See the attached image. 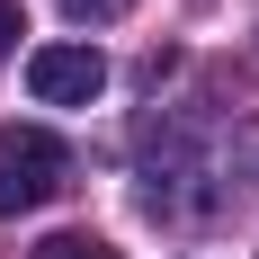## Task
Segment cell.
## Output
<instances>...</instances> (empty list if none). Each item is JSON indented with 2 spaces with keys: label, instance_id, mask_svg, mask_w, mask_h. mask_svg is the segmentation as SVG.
<instances>
[{
  "label": "cell",
  "instance_id": "7a4b0ae2",
  "mask_svg": "<svg viewBox=\"0 0 259 259\" xmlns=\"http://www.w3.org/2000/svg\"><path fill=\"white\" fill-rule=\"evenodd\" d=\"M27 90L45 107H90L107 90V63H99V45H36L27 54Z\"/></svg>",
  "mask_w": 259,
  "mask_h": 259
},
{
  "label": "cell",
  "instance_id": "277c9868",
  "mask_svg": "<svg viewBox=\"0 0 259 259\" xmlns=\"http://www.w3.org/2000/svg\"><path fill=\"white\" fill-rule=\"evenodd\" d=\"M54 9H63L72 27H116V18L134 9V0H54Z\"/></svg>",
  "mask_w": 259,
  "mask_h": 259
},
{
  "label": "cell",
  "instance_id": "5b68a950",
  "mask_svg": "<svg viewBox=\"0 0 259 259\" xmlns=\"http://www.w3.org/2000/svg\"><path fill=\"white\" fill-rule=\"evenodd\" d=\"M18 45V0H0V54Z\"/></svg>",
  "mask_w": 259,
  "mask_h": 259
},
{
  "label": "cell",
  "instance_id": "3957f363",
  "mask_svg": "<svg viewBox=\"0 0 259 259\" xmlns=\"http://www.w3.org/2000/svg\"><path fill=\"white\" fill-rule=\"evenodd\" d=\"M36 259H116V241H99V233H54V241H36Z\"/></svg>",
  "mask_w": 259,
  "mask_h": 259
},
{
  "label": "cell",
  "instance_id": "6da1fadb",
  "mask_svg": "<svg viewBox=\"0 0 259 259\" xmlns=\"http://www.w3.org/2000/svg\"><path fill=\"white\" fill-rule=\"evenodd\" d=\"M72 188V143L45 125H0V214H36Z\"/></svg>",
  "mask_w": 259,
  "mask_h": 259
}]
</instances>
